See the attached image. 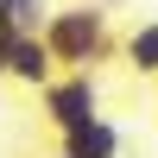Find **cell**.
I'll list each match as a JSON object with an SVG mask.
<instances>
[{
	"label": "cell",
	"mask_w": 158,
	"mask_h": 158,
	"mask_svg": "<svg viewBox=\"0 0 158 158\" xmlns=\"http://www.w3.org/2000/svg\"><path fill=\"white\" fill-rule=\"evenodd\" d=\"M44 44L57 57V70H89L114 51V32H108V6L95 0H76V6H57L44 25Z\"/></svg>",
	"instance_id": "obj_1"
},
{
	"label": "cell",
	"mask_w": 158,
	"mask_h": 158,
	"mask_svg": "<svg viewBox=\"0 0 158 158\" xmlns=\"http://www.w3.org/2000/svg\"><path fill=\"white\" fill-rule=\"evenodd\" d=\"M38 108H44V120L57 127V133H70V127H82V120H95V108H101L95 70H63L57 82L38 95Z\"/></svg>",
	"instance_id": "obj_2"
},
{
	"label": "cell",
	"mask_w": 158,
	"mask_h": 158,
	"mask_svg": "<svg viewBox=\"0 0 158 158\" xmlns=\"http://www.w3.org/2000/svg\"><path fill=\"white\" fill-rule=\"evenodd\" d=\"M57 57H51V44H44V32H32V38H19L13 44V82L19 89H32V95H44L51 82H57Z\"/></svg>",
	"instance_id": "obj_3"
},
{
	"label": "cell",
	"mask_w": 158,
	"mask_h": 158,
	"mask_svg": "<svg viewBox=\"0 0 158 158\" xmlns=\"http://www.w3.org/2000/svg\"><path fill=\"white\" fill-rule=\"evenodd\" d=\"M63 139V158H120V127H114V120H101V114H95V120H82V127H70V133H57Z\"/></svg>",
	"instance_id": "obj_4"
},
{
	"label": "cell",
	"mask_w": 158,
	"mask_h": 158,
	"mask_svg": "<svg viewBox=\"0 0 158 158\" xmlns=\"http://www.w3.org/2000/svg\"><path fill=\"white\" fill-rule=\"evenodd\" d=\"M120 57L133 76H158V19H139L133 32L120 38Z\"/></svg>",
	"instance_id": "obj_5"
},
{
	"label": "cell",
	"mask_w": 158,
	"mask_h": 158,
	"mask_svg": "<svg viewBox=\"0 0 158 158\" xmlns=\"http://www.w3.org/2000/svg\"><path fill=\"white\" fill-rule=\"evenodd\" d=\"M51 0H0V32H19V38H32V32H44L51 25Z\"/></svg>",
	"instance_id": "obj_6"
},
{
	"label": "cell",
	"mask_w": 158,
	"mask_h": 158,
	"mask_svg": "<svg viewBox=\"0 0 158 158\" xmlns=\"http://www.w3.org/2000/svg\"><path fill=\"white\" fill-rule=\"evenodd\" d=\"M13 44H19V32H0V76H13Z\"/></svg>",
	"instance_id": "obj_7"
},
{
	"label": "cell",
	"mask_w": 158,
	"mask_h": 158,
	"mask_svg": "<svg viewBox=\"0 0 158 158\" xmlns=\"http://www.w3.org/2000/svg\"><path fill=\"white\" fill-rule=\"evenodd\" d=\"M95 6H127V0H95Z\"/></svg>",
	"instance_id": "obj_8"
},
{
	"label": "cell",
	"mask_w": 158,
	"mask_h": 158,
	"mask_svg": "<svg viewBox=\"0 0 158 158\" xmlns=\"http://www.w3.org/2000/svg\"><path fill=\"white\" fill-rule=\"evenodd\" d=\"M44 158H63V152H44Z\"/></svg>",
	"instance_id": "obj_9"
}]
</instances>
